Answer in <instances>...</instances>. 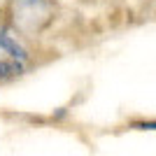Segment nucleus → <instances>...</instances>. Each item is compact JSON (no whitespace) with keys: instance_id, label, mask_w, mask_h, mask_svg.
Masks as SVG:
<instances>
[{"instance_id":"nucleus-1","label":"nucleus","mask_w":156,"mask_h":156,"mask_svg":"<svg viewBox=\"0 0 156 156\" xmlns=\"http://www.w3.org/2000/svg\"><path fill=\"white\" fill-rule=\"evenodd\" d=\"M0 49H5V51L9 54V56H12L14 61H21V63H23V61L28 58L26 49H23V47H21L19 42H16V40H12V35H9V33H7L5 28L0 30Z\"/></svg>"},{"instance_id":"nucleus-2","label":"nucleus","mask_w":156,"mask_h":156,"mask_svg":"<svg viewBox=\"0 0 156 156\" xmlns=\"http://www.w3.org/2000/svg\"><path fill=\"white\" fill-rule=\"evenodd\" d=\"M21 72H23V65L21 61H0V79L2 82H9V79L19 77Z\"/></svg>"},{"instance_id":"nucleus-3","label":"nucleus","mask_w":156,"mask_h":156,"mask_svg":"<svg viewBox=\"0 0 156 156\" xmlns=\"http://www.w3.org/2000/svg\"><path fill=\"white\" fill-rule=\"evenodd\" d=\"M130 128L135 130H156V119H144V121H133Z\"/></svg>"}]
</instances>
